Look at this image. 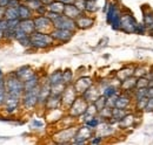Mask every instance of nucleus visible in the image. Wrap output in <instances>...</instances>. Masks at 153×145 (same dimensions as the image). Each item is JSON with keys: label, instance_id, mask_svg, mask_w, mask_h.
<instances>
[{"label": "nucleus", "instance_id": "1", "mask_svg": "<svg viewBox=\"0 0 153 145\" xmlns=\"http://www.w3.org/2000/svg\"><path fill=\"white\" fill-rule=\"evenodd\" d=\"M54 39L50 33H41L36 31L31 34V46L37 49H44L50 47Z\"/></svg>", "mask_w": 153, "mask_h": 145}, {"label": "nucleus", "instance_id": "2", "mask_svg": "<svg viewBox=\"0 0 153 145\" xmlns=\"http://www.w3.org/2000/svg\"><path fill=\"white\" fill-rule=\"evenodd\" d=\"M5 87L7 94H12V95H17L21 96L24 94V82L17 76V74H11L7 76L6 81H5Z\"/></svg>", "mask_w": 153, "mask_h": 145}, {"label": "nucleus", "instance_id": "3", "mask_svg": "<svg viewBox=\"0 0 153 145\" xmlns=\"http://www.w3.org/2000/svg\"><path fill=\"white\" fill-rule=\"evenodd\" d=\"M39 91H40V87H36L32 88L30 90H25L22 94V102L24 105L27 109H32L36 107V104L39 102Z\"/></svg>", "mask_w": 153, "mask_h": 145}, {"label": "nucleus", "instance_id": "4", "mask_svg": "<svg viewBox=\"0 0 153 145\" xmlns=\"http://www.w3.org/2000/svg\"><path fill=\"white\" fill-rule=\"evenodd\" d=\"M34 20V26H36V31L41 32V33H50L54 29V25L53 21L50 18H47L46 15H40L37 17Z\"/></svg>", "mask_w": 153, "mask_h": 145}, {"label": "nucleus", "instance_id": "5", "mask_svg": "<svg viewBox=\"0 0 153 145\" xmlns=\"http://www.w3.org/2000/svg\"><path fill=\"white\" fill-rule=\"evenodd\" d=\"M54 28H60V29H68V31H76V23L74 19H71L66 17L65 14H60L54 21H53Z\"/></svg>", "mask_w": 153, "mask_h": 145}, {"label": "nucleus", "instance_id": "6", "mask_svg": "<svg viewBox=\"0 0 153 145\" xmlns=\"http://www.w3.org/2000/svg\"><path fill=\"white\" fill-rule=\"evenodd\" d=\"M137 25V20L130 14H124L120 17V29L127 34H133Z\"/></svg>", "mask_w": 153, "mask_h": 145}, {"label": "nucleus", "instance_id": "7", "mask_svg": "<svg viewBox=\"0 0 153 145\" xmlns=\"http://www.w3.org/2000/svg\"><path fill=\"white\" fill-rule=\"evenodd\" d=\"M88 108L87 105V101L82 97V98H76L74 102L71 104V114L73 116H80L84 115L86 112V110Z\"/></svg>", "mask_w": 153, "mask_h": 145}, {"label": "nucleus", "instance_id": "8", "mask_svg": "<svg viewBox=\"0 0 153 145\" xmlns=\"http://www.w3.org/2000/svg\"><path fill=\"white\" fill-rule=\"evenodd\" d=\"M51 35L53 36V39L57 40V41H60V42H67V41H70L71 37L73 36V31L54 28V29L51 32Z\"/></svg>", "mask_w": 153, "mask_h": 145}, {"label": "nucleus", "instance_id": "9", "mask_svg": "<svg viewBox=\"0 0 153 145\" xmlns=\"http://www.w3.org/2000/svg\"><path fill=\"white\" fill-rule=\"evenodd\" d=\"M19 98L20 96H17V95H12V94H7L6 95V100H5L4 104L6 105L7 112H13L16 109L18 108Z\"/></svg>", "mask_w": 153, "mask_h": 145}, {"label": "nucleus", "instance_id": "10", "mask_svg": "<svg viewBox=\"0 0 153 145\" xmlns=\"http://www.w3.org/2000/svg\"><path fill=\"white\" fill-rule=\"evenodd\" d=\"M91 86H92V80H91L90 77L85 76V77L79 78L76 83H74V89H76V92L84 94Z\"/></svg>", "mask_w": 153, "mask_h": 145}, {"label": "nucleus", "instance_id": "11", "mask_svg": "<svg viewBox=\"0 0 153 145\" xmlns=\"http://www.w3.org/2000/svg\"><path fill=\"white\" fill-rule=\"evenodd\" d=\"M90 137H91V127H87V125L81 127V129L78 131L76 137H74L76 139V142H74V144H84V143L86 142V139L90 138Z\"/></svg>", "mask_w": 153, "mask_h": 145}, {"label": "nucleus", "instance_id": "12", "mask_svg": "<svg viewBox=\"0 0 153 145\" xmlns=\"http://www.w3.org/2000/svg\"><path fill=\"white\" fill-rule=\"evenodd\" d=\"M20 29H22L26 34L31 35L33 32H36V26H34V20L32 19H25V20H20L19 22Z\"/></svg>", "mask_w": 153, "mask_h": 145}, {"label": "nucleus", "instance_id": "13", "mask_svg": "<svg viewBox=\"0 0 153 145\" xmlns=\"http://www.w3.org/2000/svg\"><path fill=\"white\" fill-rule=\"evenodd\" d=\"M62 14H65L66 17L76 20L78 17L81 15V11L76 7L74 4H70V5H65V8H64V13Z\"/></svg>", "mask_w": 153, "mask_h": 145}, {"label": "nucleus", "instance_id": "14", "mask_svg": "<svg viewBox=\"0 0 153 145\" xmlns=\"http://www.w3.org/2000/svg\"><path fill=\"white\" fill-rule=\"evenodd\" d=\"M16 74H17V76L19 77L22 82L27 81L28 78H31V77L34 75V72H33V70L31 69L30 66H24V67L19 68V69L16 72Z\"/></svg>", "mask_w": 153, "mask_h": 145}, {"label": "nucleus", "instance_id": "15", "mask_svg": "<svg viewBox=\"0 0 153 145\" xmlns=\"http://www.w3.org/2000/svg\"><path fill=\"white\" fill-rule=\"evenodd\" d=\"M76 23L78 28H81V29H87L90 27H92V25L94 23V20L92 18H88V17H84V15H80L76 19Z\"/></svg>", "mask_w": 153, "mask_h": 145}, {"label": "nucleus", "instance_id": "16", "mask_svg": "<svg viewBox=\"0 0 153 145\" xmlns=\"http://www.w3.org/2000/svg\"><path fill=\"white\" fill-rule=\"evenodd\" d=\"M61 100L67 104H72L76 100V89L74 88H65Z\"/></svg>", "mask_w": 153, "mask_h": 145}, {"label": "nucleus", "instance_id": "17", "mask_svg": "<svg viewBox=\"0 0 153 145\" xmlns=\"http://www.w3.org/2000/svg\"><path fill=\"white\" fill-rule=\"evenodd\" d=\"M51 95V86L47 82L45 86L40 87V91H39V102H46L47 98Z\"/></svg>", "mask_w": 153, "mask_h": 145}, {"label": "nucleus", "instance_id": "18", "mask_svg": "<svg viewBox=\"0 0 153 145\" xmlns=\"http://www.w3.org/2000/svg\"><path fill=\"white\" fill-rule=\"evenodd\" d=\"M130 104V97L127 95H119L115 100V108L119 109H126Z\"/></svg>", "mask_w": 153, "mask_h": 145}, {"label": "nucleus", "instance_id": "19", "mask_svg": "<svg viewBox=\"0 0 153 145\" xmlns=\"http://www.w3.org/2000/svg\"><path fill=\"white\" fill-rule=\"evenodd\" d=\"M121 88L125 90H133L134 88H137V78L133 76L125 78L124 81H121Z\"/></svg>", "mask_w": 153, "mask_h": 145}, {"label": "nucleus", "instance_id": "20", "mask_svg": "<svg viewBox=\"0 0 153 145\" xmlns=\"http://www.w3.org/2000/svg\"><path fill=\"white\" fill-rule=\"evenodd\" d=\"M4 18L6 19V20L20 19L18 7H6V10H5V17Z\"/></svg>", "mask_w": 153, "mask_h": 145}, {"label": "nucleus", "instance_id": "21", "mask_svg": "<svg viewBox=\"0 0 153 145\" xmlns=\"http://www.w3.org/2000/svg\"><path fill=\"white\" fill-rule=\"evenodd\" d=\"M82 95H84V98H85L87 102H92V103L99 97V92H98V90L94 89V88H92V86L85 91Z\"/></svg>", "mask_w": 153, "mask_h": 145}, {"label": "nucleus", "instance_id": "22", "mask_svg": "<svg viewBox=\"0 0 153 145\" xmlns=\"http://www.w3.org/2000/svg\"><path fill=\"white\" fill-rule=\"evenodd\" d=\"M64 8H65V4H62L61 1H53L52 4H50L47 6V11H51V12H56L59 14H62L64 13Z\"/></svg>", "mask_w": 153, "mask_h": 145}, {"label": "nucleus", "instance_id": "23", "mask_svg": "<svg viewBox=\"0 0 153 145\" xmlns=\"http://www.w3.org/2000/svg\"><path fill=\"white\" fill-rule=\"evenodd\" d=\"M19 10V17L20 20H25V19H31V8L26 5V4H20V6L18 7Z\"/></svg>", "mask_w": 153, "mask_h": 145}, {"label": "nucleus", "instance_id": "24", "mask_svg": "<svg viewBox=\"0 0 153 145\" xmlns=\"http://www.w3.org/2000/svg\"><path fill=\"white\" fill-rule=\"evenodd\" d=\"M46 104H47V108L48 109H57L59 107V104H60V96H58V95H50V97L47 98V101L45 102Z\"/></svg>", "mask_w": 153, "mask_h": 145}, {"label": "nucleus", "instance_id": "25", "mask_svg": "<svg viewBox=\"0 0 153 145\" xmlns=\"http://www.w3.org/2000/svg\"><path fill=\"white\" fill-rule=\"evenodd\" d=\"M38 84H39V78H38V76L34 74L31 78H28L27 81L24 82V89H25V90H30V89H32V88L38 87Z\"/></svg>", "mask_w": 153, "mask_h": 145}, {"label": "nucleus", "instance_id": "26", "mask_svg": "<svg viewBox=\"0 0 153 145\" xmlns=\"http://www.w3.org/2000/svg\"><path fill=\"white\" fill-rule=\"evenodd\" d=\"M61 82H64V81H62V72H60V70L54 72L50 76V78H48L50 86H54V84L61 83Z\"/></svg>", "mask_w": 153, "mask_h": 145}, {"label": "nucleus", "instance_id": "27", "mask_svg": "<svg viewBox=\"0 0 153 145\" xmlns=\"http://www.w3.org/2000/svg\"><path fill=\"white\" fill-rule=\"evenodd\" d=\"M125 116H126L125 109H119L115 107L112 109V118H114L115 121H121Z\"/></svg>", "mask_w": 153, "mask_h": 145}, {"label": "nucleus", "instance_id": "28", "mask_svg": "<svg viewBox=\"0 0 153 145\" xmlns=\"http://www.w3.org/2000/svg\"><path fill=\"white\" fill-rule=\"evenodd\" d=\"M144 25L145 27L151 31L153 29V13L152 12H149V13H145L144 14Z\"/></svg>", "mask_w": 153, "mask_h": 145}, {"label": "nucleus", "instance_id": "29", "mask_svg": "<svg viewBox=\"0 0 153 145\" xmlns=\"http://www.w3.org/2000/svg\"><path fill=\"white\" fill-rule=\"evenodd\" d=\"M93 103H94V105H96L97 110L100 111V110H102V109L107 105V100H106V97L102 95V96H99Z\"/></svg>", "mask_w": 153, "mask_h": 145}, {"label": "nucleus", "instance_id": "30", "mask_svg": "<svg viewBox=\"0 0 153 145\" xmlns=\"http://www.w3.org/2000/svg\"><path fill=\"white\" fill-rule=\"evenodd\" d=\"M117 12H118L117 6H115L114 4H111L110 7H108V11H107V15H106V22L108 25H111V21H112V19H113V17L115 15Z\"/></svg>", "mask_w": 153, "mask_h": 145}, {"label": "nucleus", "instance_id": "31", "mask_svg": "<svg viewBox=\"0 0 153 145\" xmlns=\"http://www.w3.org/2000/svg\"><path fill=\"white\" fill-rule=\"evenodd\" d=\"M117 88H115L114 86H112V84H110V86H107V87H105L104 88V96L106 97V98H110V97H113L117 95Z\"/></svg>", "mask_w": 153, "mask_h": 145}, {"label": "nucleus", "instance_id": "32", "mask_svg": "<svg viewBox=\"0 0 153 145\" xmlns=\"http://www.w3.org/2000/svg\"><path fill=\"white\" fill-rule=\"evenodd\" d=\"M26 5L31 8V11H36L37 12L44 4L41 2V0H27L26 1Z\"/></svg>", "mask_w": 153, "mask_h": 145}, {"label": "nucleus", "instance_id": "33", "mask_svg": "<svg viewBox=\"0 0 153 145\" xmlns=\"http://www.w3.org/2000/svg\"><path fill=\"white\" fill-rule=\"evenodd\" d=\"M90 13H93L98 11V6H97V0H86V10Z\"/></svg>", "mask_w": 153, "mask_h": 145}, {"label": "nucleus", "instance_id": "34", "mask_svg": "<svg viewBox=\"0 0 153 145\" xmlns=\"http://www.w3.org/2000/svg\"><path fill=\"white\" fill-rule=\"evenodd\" d=\"M147 89H149V87L147 88H137V90H135V100L138 101V100H141L144 97H149L147 96Z\"/></svg>", "mask_w": 153, "mask_h": 145}, {"label": "nucleus", "instance_id": "35", "mask_svg": "<svg viewBox=\"0 0 153 145\" xmlns=\"http://www.w3.org/2000/svg\"><path fill=\"white\" fill-rule=\"evenodd\" d=\"M150 86V80L145 76H141L139 80H137V88H147Z\"/></svg>", "mask_w": 153, "mask_h": 145}, {"label": "nucleus", "instance_id": "36", "mask_svg": "<svg viewBox=\"0 0 153 145\" xmlns=\"http://www.w3.org/2000/svg\"><path fill=\"white\" fill-rule=\"evenodd\" d=\"M133 116L132 115H126L121 121H119V123H120V125H123V127H130V125H132L133 124Z\"/></svg>", "mask_w": 153, "mask_h": 145}, {"label": "nucleus", "instance_id": "37", "mask_svg": "<svg viewBox=\"0 0 153 145\" xmlns=\"http://www.w3.org/2000/svg\"><path fill=\"white\" fill-rule=\"evenodd\" d=\"M120 14H119V11L115 13V15L113 17L112 21H111V25H112V28L113 29H120Z\"/></svg>", "mask_w": 153, "mask_h": 145}, {"label": "nucleus", "instance_id": "38", "mask_svg": "<svg viewBox=\"0 0 153 145\" xmlns=\"http://www.w3.org/2000/svg\"><path fill=\"white\" fill-rule=\"evenodd\" d=\"M72 77H73V74H72L71 70H65V72H62V81H64L65 84L71 83Z\"/></svg>", "mask_w": 153, "mask_h": 145}, {"label": "nucleus", "instance_id": "39", "mask_svg": "<svg viewBox=\"0 0 153 145\" xmlns=\"http://www.w3.org/2000/svg\"><path fill=\"white\" fill-rule=\"evenodd\" d=\"M147 101H149V97H144L141 100H138L137 101V108L139 109V110H145L146 104H147Z\"/></svg>", "mask_w": 153, "mask_h": 145}, {"label": "nucleus", "instance_id": "40", "mask_svg": "<svg viewBox=\"0 0 153 145\" xmlns=\"http://www.w3.org/2000/svg\"><path fill=\"white\" fill-rule=\"evenodd\" d=\"M4 37L6 39H16V29L7 28L4 31Z\"/></svg>", "mask_w": 153, "mask_h": 145}, {"label": "nucleus", "instance_id": "41", "mask_svg": "<svg viewBox=\"0 0 153 145\" xmlns=\"http://www.w3.org/2000/svg\"><path fill=\"white\" fill-rule=\"evenodd\" d=\"M146 31H147V28L145 27V25H144V23H138V25H137V27H135L134 33H135V34H140V35H143Z\"/></svg>", "mask_w": 153, "mask_h": 145}, {"label": "nucleus", "instance_id": "42", "mask_svg": "<svg viewBox=\"0 0 153 145\" xmlns=\"http://www.w3.org/2000/svg\"><path fill=\"white\" fill-rule=\"evenodd\" d=\"M74 5H76L81 12H84L86 10V0H76L74 1Z\"/></svg>", "mask_w": 153, "mask_h": 145}, {"label": "nucleus", "instance_id": "43", "mask_svg": "<svg viewBox=\"0 0 153 145\" xmlns=\"http://www.w3.org/2000/svg\"><path fill=\"white\" fill-rule=\"evenodd\" d=\"M98 124H99V119H98L97 117H93V118H91V119L86 121V125H87V127H90L91 129H92V127H98Z\"/></svg>", "mask_w": 153, "mask_h": 145}, {"label": "nucleus", "instance_id": "44", "mask_svg": "<svg viewBox=\"0 0 153 145\" xmlns=\"http://www.w3.org/2000/svg\"><path fill=\"white\" fill-rule=\"evenodd\" d=\"M145 110L146 111H153V97H149V101H147Z\"/></svg>", "mask_w": 153, "mask_h": 145}, {"label": "nucleus", "instance_id": "45", "mask_svg": "<svg viewBox=\"0 0 153 145\" xmlns=\"http://www.w3.org/2000/svg\"><path fill=\"white\" fill-rule=\"evenodd\" d=\"M19 6H20L19 0H10V2H8V6H7V7H19Z\"/></svg>", "mask_w": 153, "mask_h": 145}, {"label": "nucleus", "instance_id": "46", "mask_svg": "<svg viewBox=\"0 0 153 145\" xmlns=\"http://www.w3.org/2000/svg\"><path fill=\"white\" fill-rule=\"evenodd\" d=\"M32 124H33V127H41L42 125H44L42 122H39V121H37V119H34V121L32 122Z\"/></svg>", "mask_w": 153, "mask_h": 145}, {"label": "nucleus", "instance_id": "47", "mask_svg": "<svg viewBox=\"0 0 153 145\" xmlns=\"http://www.w3.org/2000/svg\"><path fill=\"white\" fill-rule=\"evenodd\" d=\"M8 2H10V0H0V6L1 7H7Z\"/></svg>", "mask_w": 153, "mask_h": 145}, {"label": "nucleus", "instance_id": "48", "mask_svg": "<svg viewBox=\"0 0 153 145\" xmlns=\"http://www.w3.org/2000/svg\"><path fill=\"white\" fill-rule=\"evenodd\" d=\"M5 10H6V7H1L0 6V19H2L5 17Z\"/></svg>", "mask_w": 153, "mask_h": 145}, {"label": "nucleus", "instance_id": "49", "mask_svg": "<svg viewBox=\"0 0 153 145\" xmlns=\"http://www.w3.org/2000/svg\"><path fill=\"white\" fill-rule=\"evenodd\" d=\"M59 1H61V2L65 4V5H70V4H74L76 0H59Z\"/></svg>", "mask_w": 153, "mask_h": 145}, {"label": "nucleus", "instance_id": "50", "mask_svg": "<svg viewBox=\"0 0 153 145\" xmlns=\"http://www.w3.org/2000/svg\"><path fill=\"white\" fill-rule=\"evenodd\" d=\"M53 1H54V0H41V2H42L45 6H48V5H50V4H52Z\"/></svg>", "mask_w": 153, "mask_h": 145}, {"label": "nucleus", "instance_id": "51", "mask_svg": "<svg viewBox=\"0 0 153 145\" xmlns=\"http://www.w3.org/2000/svg\"><path fill=\"white\" fill-rule=\"evenodd\" d=\"M100 142H101V139H100V137H99V138H96V139H93L91 143H92V144H97V143H100Z\"/></svg>", "mask_w": 153, "mask_h": 145}, {"label": "nucleus", "instance_id": "52", "mask_svg": "<svg viewBox=\"0 0 153 145\" xmlns=\"http://www.w3.org/2000/svg\"><path fill=\"white\" fill-rule=\"evenodd\" d=\"M1 37H4V31L0 29V39H1Z\"/></svg>", "mask_w": 153, "mask_h": 145}, {"label": "nucleus", "instance_id": "53", "mask_svg": "<svg viewBox=\"0 0 153 145\" xmlns=\"http://www.w3.org/2000/svg\"><path fill=\"white\" fill-rule=\"evenodd\" d=\"M149 51H151V52H153V48H149Z\"/></svg>", "mask_w": 153, "mask_h": 145}, {"label": "nucleus", "instance_id": "54", "mask_svg": "<svg viewBox=\"0 0 153 145\" xmlns=\"http://www.w3.org/2000/svg\"><path fill=\"white\" fill-rule=\"evenodd\" d=\"M1 75H2V72H1V69H0V76H1Z\"/></svg>", "mask_w": 153, "mask_h": 145}, {"label": "nucleus", "instance_id": "55", "mask_svg": "<svg viewBox=\"0 0 153 145\" xmlns=\"http://www.w3.org/2000/svg\"><path fill=\"white\" fill-rule=\"evenodd\" d=\"M150 32H151V33H153V29H151V31H150ZM152 35H153V34H152Z\"/></svg>", "mask_w": 153, "mask_h": 145}, {"label": "nucleus", "instance_id": "56", "mask_svg": "<svg viewBox=\"0 0 153 145\" xmlns=\"http://www.w3.org/2000/svg\"><path fill=\"white\" fill-rule=\"evenodd\" d=\"M25 1H26V0H25Z\"/></svg>", "mask_w": 153, "mask_h": 145}]
</instances>
